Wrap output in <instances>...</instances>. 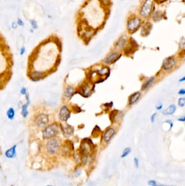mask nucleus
<instances>
[{
  "instance_id": "obj_13",
  "label": "nucleus",
  "mask_w": 185,
  "mask_h": 186,
  "mask_svg": "<svg viewBox=\"0 0 185 186\" xmlns=\"http://www.w3.org/2000/svg\"><path fill=\"white\" fill-rule=\"evenodd\" d=\"M73 143L70 141H67L65 143V144L63 145L61 148L62 152L63 154H68L71 150H73Z\"/></svg>"
},
{
  "instance_id": "obj_2",
  "label": "nucleus",
  "mask_w": 185,
  "mask_h": 186,
  "mask_svg": "<svg viewBox=\"0 0 185 186\" xmlns=\"http://www.w3.org/2000/svg\"><path fill=\"white\" fill-rule=\"evenodd\" d=\"M32 123L35 128L41 130L51 123V118L49 114L40 112L34 115Z\"/></svg>"
},
{
  "instance_id": "obj_26",
  "label": "nucleus",
  "mask_w": 185,
  "mask_h": 186,
  "mask_svg": "<svg viewBox=\"0 0 185 186\" xmlns=\"http://www.w3.org/2000/svg\"><path fill=\"white\" fill-rule=\"evenodd\" d=\"M29 24L31 25V28L33 29L34 30H37L39 28V25H38V22L34 19H31L29 21Z\"/></svg>"
},
{
  "instance_id": "obj_19",
  "label": "nucleus",
  "mask_w": 185,
  "mask_h": 186,
  "mask_svg": "<svg viewBox=\"0 0 185 186\" xmlns=\"http://www.w3.org/2000/svg\"><path fill=\"white\" fill-rule=\"evenodd\" d=\"M127 37L126 35H123L121 37L118 41L117 42L116 44V48L119 50L120 48H123L124 45H125L126 42H127Z\"/></svg>"
},
{
  "instance_id": "obj_4",
  "label": "nucleus",
  "mask_w": 185,
  "mask_h": 186,
  "mask_svg": "<svg viewBox=\"0 0 185 186\" xmlns=\"http://www.w3.org/2000/svg\"><path fill=\"white\" fill-rule=\"evenodd\" d=\"M45 149L46 152L50 156H53L58 153L60 149V141L57 137L46 141Z\"/></svg>"
},
{
  "instance_id": "obj_48",
  "label": "nucleus",
  "mask_w": 185,
  "mask_h": 186,
  "mask_svg": "<svg viewBox=\"0 0 185 186\" xmlns=\"http://www.w3.org/2000/svg\"><path fill=\"white\" fill-rule=\"evenodd\" d=\"M121 1H123V0H121Z\"/></svg>"
},
{
  "instance_id": "obj_18",
  "label": "nucleus",
  "mask_w": 185,
  "mask_h": 186,
  "mask_svg": "<svg viewBox=\"0 0 185 186\" xmlns=\"http://www.w3.org/2000/svg\"><path fill=\"white\" fill-rule=\"evenodd\" d=\"M152 28V25L149 22H147L143 25L141 30L142 35L144 36H146L149 35L151 32V30Z\"/></svg>"
},
{
  "instance_id": "obj_16",
  "label": "nucleus",
  "mask_w": 185,
  "mask_h": 186,
  "mask_svg": "<svg viewBox=\"0 0 185 186\" xmlns=\"http://www.w3.org/2000/svg\"><path fill=\"white\" fill-rule=\"evenodd\" d=\"M75 88L72 86H68L65 88L64 91V96L66 99H70L75 94Z\"/></svg>"
},
{
  "instance_id": "obj_38",
  "label": "nucleus",
  "mask_w": 185,
  "mask_h": 186,
  "mask_svg": "<svg viewBox=\"0 0 185 186\" xmlns=\"http://www.w3.org/2000/svg\"><path fill=\"white\" fill-rule=\"evenodd\" d=\"M156 113L153 114L151 115V119L152 123H154V122L155 120V119H156Z\"/></svg>"
},
{
  "instance_id": "obj_36",
  "label": "nucleus",
  "mask_w": 185,
  "mask_h": 186,
  "mask_svg": "<svg viewBox=\"0 0 185 186\" xmlns=\"http://www.w3.org/2000/svg\"><path fill=\"white\" fill-rule=\"evenodd\" d=\"M134 163H135V165L136 166V168H138L139 167V161H138V159L137 158H135L134 159Z\"/></svg>"
},
{
  "instance_id": "obj_6",
  "label": "nucleus",
  "mask_w": 185,
  "mask_h": 186,
  "mask_svg": "<svg viewBox=\"0 0 185 186\" xmlns=\"http://www.w3.org/2000/svg\"><path fill=\"white\" fill-rule=\"evenodd\" d=\"M47 76V74L45 72L39 70L32 71L29 73L28 78L33 82H39L45 79Z\"/></svg>"
},
{
  "instance_id": "obj_24",
  "label": "nucleus",
  "mask_w": 185,
  "mask_h": 186,
  "mask_svg": "<svg viewBox=\"0 0 185 186\" xmlns=\"http://www.w3.org/2000/svg\"><path fill=\"white\" fill-rule=\"evenodd\" d=\"M152 17H153V19L154 20V21H156V22H158V21L161 20L162 19V14L161 12H159V11L156 12L153 14Z\"/></svg>"
},
{
  "instance_id": "obj_23",
  "label": "nucleus",
  "mask_w": 185,
  "mask_h": 186,
  "mask_svg": "<svg viewBox=\"0 0 185 186\" xmlns=\"http://www.w3.org/2000/svg\"><path fill=\"white\" fill-rule=\"evenodd\" d=\"M155 79L154 77H152L149 79H148L146 82L144 83V84L142 87V90H144L147 89L149 87L151 86V84H153V83Z\"/></svg>"
},
{
  "instance_id": "obj_29",
  "label": "nucleus",
  "mask_w": 185,
  "mask_h": 186,
  "mask_svg": "<svg viewBox=\"0 0 185 186\" xmlns=\"http://www.w3.org/2000/svg\"><path fill=\"white\" fill-rule=\"evenodd\" d=\"M19 93H20V94L21 95L24 96V97L28 93L27 88L26 87H21L20 90V92Z\"/></svg>"
},
{
  "instance_id": "obj_46",
  "label": "nucleus",
  "mask_w": 185,
  "mask_h": 186,
  "mask_svg": "<svg viewBox=\"0 0 185 186\" xmlns=\"http://www.w3.org/2000/svg\"><path fill=\"white\" fill-rule=\"evenodd\" d=\"M34 30L33 29H32V28L30 29V32H31V33H34Z\"/></svg>"
},
{
  "instance_id": "obj_12",
  "label": "nucleus",
  "mask_w": 185,
  "mask_h": 186,
  "mask_svg": "<svg viewBox=\"0 0 185 186\" xmlns=\"http://www.w3.org/2000/svg\"><path fill=\"white\" fill-rule=\"evenodd\" d=\"M175 59L173 57H168L164 60L162 66L165 70H168L173 68V66L175 65Z\"/></svg>"
},
{
  "instance_id": "obj_42",
  "label": "nucleus",
  "mask_w": 185,
  "mask_h": 186,
  "mask_svg": "<svg viewBox=\"0 0 185 186\" xmlns=\"http://www.w3.org/2000/svg\"><path fill=\"white\" fill-rule=\"evenodd\" d=\"M105 106H106V107H112V106H113V102H110V103H105Z\"/></svg>"
},
{
  "instance_id": "obj_22",
  "label": "nucleus",
  "mask_w": 185,
  "mask_h": 186,
  "mask_svg": "<svg viewBox=\"0 0 185 186\" xmlns=\"http://www.w3.org/2000/svg\"><path fill=\"white\" fill-rule=\"evenodd\" d=\"M176 110L175 105H171L169 107L163 111L162 113L164 115H171L174 113Z\"/></svg>"
},
{
  "instance_id": "obj_32",
  "label": "nucleus",
  "mask_w": 185,
  "mask_h": 186,
  "mask_svg": "<svg viewBox=\"0 0 185 186\" xmlns=\"http://www.w3.org/2000/svg\"><path fill=\"white\" fill-rule=\"evenodd\" d=\"M178 104L179 106L180 107H184L185 105V98H180L179 99L178 101Z\"/></svg>"
},
{
  "instance_id": "obj_44",
  "label": "nucleus",
  "mask_w": 185,
  "mask_h": 186,
  "mask_svg": "<svg viewBox=\"0 0 185 186\" xmlns=\"http://www.w3.org/2000/svg\"><path fill=\"white\" fill-rule=\"evenodd\" d=\"M179 121H185V117H183L181 118H179L178 119Z\"/></svg>"
},
{
  "instance_id": "obj_45",
  "label": "nucleus",
  "mask_w": 185,
  "mask_h": 186,
  "mask_svg": "<svg viewBox=\"0 0 185 186\" xmlns=\"http://www.w3.org/2000/svg\"><path fill=\"white\" fill-rule=\"evenodd\" d=\"M185 80V77H183V78H182V79H180V81H180V82H182V81H184Z\"/></svg>"
},
{
  "instance_id": "obj_21",
  "label": "nucleus",
  "mask_w": 185,
  "mask_h": 186,
  "mask_svg": "<svg viewBox=\"0 0 185 186\" xmlns=\"http://www.w3.org/2000/svg\"><path fill=\"white\" fill-rule=\"evenodd\" d=\"M90 90H91V88L90 87L89 85L86 84V86L81 87L79 92L80 94L82 95V96L85 97H87L89 95V94L90 93Z\"/></svg>"
},
{
  "instance_id": "obj_35",
  "label": "nucleus",
  "mask_w": 185,
  "mask_h": 186,
  "mask_svg": "<svg viewBox=\"0 0 185 186\" xmlns=\"http://www.w3.org/2000/svg\"><path fill=\"white\" fill-rule=\"evenodd\" d=\"M11 28H12L13 29H14V30L17 29V27H18V25H17L16 22L13 21V22L11 23Z\"/></svg>"
},
{
  "instance_id": "obj_27",
  "label": "nucleus",
  "mask_w": 185,
  "mask_h": 186,
  "mask_svg": "<svg viewBox=\"0 0 185 186\" xmlns=\"http://www.w3.org/2000/svg\"><path fill=\"white\" fill-rule=\"evenodd\" d=\"M130 152H131L130 148H127L125 149L123 151L122 154L121 155V157L124 158V157H127V156L130 154Z\"/></svg>"
},
{
  "instance_id": "obj_30",
  "label": "nucleus",
  "mask_w": 185,
  "mask_h": 186,
  "mask_svg": "<svg viewBox=\"0 0 185 186\" xmlns=\"http://www.w3.org/2000/svg\"><path fill=\"white\" fill-rule=\"evenodd\" d=\"M16 23H17L18 26H20V27H23L24 26V21H23V20L21 18H18L17 19V21H16Z\"/></svg>"
},
{
  "instance_id": "obj_39",
  "label": "nucleus",
  "mask_w": 185,
  "mask_h": 186,
  "mask_svg": "<svg viewBox=\"0 0 185 186\" xmlns=\"http://www.w3.org/2000/svg\"><path fill=\"white\" fill-rule=\"evenodd\" d=\"M166 123H167L168 124H169L170 125V128L171 129V128H173V122L171 120H167L166 121Z\"/></svg>"
},
{
  "instance_id": "obj_8",
  "label": "nucleus",
  "mask_w": 185,
  "mask_h": 186,
  "mask_svg": "<svg viewBox=\"0 0 185 186\" xmlns=\"http://www.w3.org/2000/svg\"><path fill=\"white\" fill-rule=\"evenodd\" d=\"M70 117L71 111L67 106L64 105L60 107L58 112V118L60 120L64 123H66Z\"/></svg>"
},
{
  "instance_id": "obj_40",
  "label": "nucleus",
  "mask_w": 185,
  "mask_h": 186,
  "mask_svg": "<svg viewBox=\"0 0 185 186\" xmlns=\"http://www.w3.org/2000/svg\"><path fill=\"white\" fill-rule=\"evenodd\" d=\"M185 94V90L184 89H182L179 92V94L180 95H184Z\"/></svg>"
},
{
  "instance_id": "obj_34",
  "label": "nucleus",
  "mask_w": 185,
  "mask_h": 186,
  "mask_svg": "<svg viewBox=\"0 0 185 186\" xmlns=\"http://www.w3.org/2000/svg\"><path fill=\"white\" fill-rule=\"evenodd\" d=\"M72 110L75 112V113H79L80 112H81L82 110H80V108L78 106H73L72 107Z\"/></svg>"
},
{
  "instance_id": "obj_20",
  "label": "nucleus",
  "mask_w": 185,
  "mask_h": 186,
  "mask_svg": "<svg viewBox=\"0 0 185 186\" xmlns=\"http://www.w3.org/2000/svg\"><path fill=\"white\" fill-rule=\"evenodd\" d=\"M141 96V93L140 92H136L133 94L129 98V105H133L137 102L140 99Z\"/></svg>"
},
{
  "instance_id": "obj_15",
  "label": "nucleus",
  "mask_w": 185,
  "mask_h": 186,
  "mask_svg": "<svg viewBox=\"0 0 185 186\" xmlns=\"http://www.w3.org/2000/svg\"><path fill=\"white\" fill-rule=\"evenodd\" d=\"M118 53L117 52H111L107 56V57L104 60V62L106 64L112 63L116 61L117 59L118 58Z\"/></svg>"
},
{
  "instance_id": "obj_37",
  "label": "nucleus",
  "mask_w": 185,
  "mask_h": 186,
  "mask_svg": "<svg viewBox=\"0 0 185 186\" xmlns=\"http://www.w3.org/2000/svg\"><path fill=\"white\" fill-rule=\"evenodd\" d=\"M80 174H81V170L80 169H77L75 172V177H78L80 175Z\"/></svg>"
},
{
  "instance_id": "obj_14",
  "label": "nucleus",
  "mask_w": 185,
  "mask_h": 186,
  "mask_svg": "<svg viewBox=\"0 0 185 186\" xmlns=\"http://www.w3.org/2000/svg\"><path fill=\"white\" fill-rule=\"evenodd\" d=\"M115 134V130L113 128H109L106 131L104 132L103 135V140L105 142H109L110 141L111 138H113V135Z\"/></svg>"
},
{
  "instance_id": "obj_41",
  "label": "nucleus",
  "mask_w": 185,
  "mask_h": 186,
  "mask_svg": "<svg viewBox=\"0 0 185 186\" xmlns=\"http://www.w3.org/2000/svg\"><path fill=\"white\" fill-rule=\"evenodd\" d=\"M156 109L158 110H161V108H162V103H159L158 105L156 106Z\"/></svg>"
},
{
  "instance_id": "obj_25",
  "label": "nucleus",
  "mask_w": 185,
  "mask_h": 186,
  "mask_svg": "<svg viewBox=\"0 0 185 186\" xmlns=\"http://www.w3.org/2000/svg\"><path fill=\"white\" fill-rule=\"evenodd\" d=\"M148 184L149 186H174V185H167L161 184L160 183H158L155 180L149 181L148 182Z\"/></svg>"
},
{
  "instance_id": "obj_28",
  "label": "nucleus",
  "mask_w": 185,
  "mask_h": 186,
  "mask_svg": "<svg viewBox=\"0 0 185 186\" xmlns=\"http://www.w3.org/2000/svg\"><path fill=\"white\" fill-rule=\"evenodd\" d=\"M117 113H118V110H113L110 114V119L112 122H113V121L115 120V119L117 114Z\"/></svg>"
},
{
  "instance_id": "obj_7",
  "label": "nucleus",
  "mask_w": 185,
  "mask_h": 186,
  "mask_svg": "<svg viewBox=\"0 0 185 186\" xmlns=\"http://www.w3.org/2000/svg\"><path fill=\"white\" fill-rule=\"evenodd\" d=\"M25 102L23 103L20 107V114L21 117L24 119L27 118L29 115L28 108L31 104V97L29 93H28L25 96Z\"/></svg>"
},
{
  "instance_id": "obj_17",
  "label": "nucleus",
  "mask_w": 185,
  "mask_h": 186,
  "mask_svg": "<svg viewBox=\"0 0 185 186\" xmlns=\"http://www.w3.org/2000/svg\"><path fill=\"white\" fill-rule=\"evenodd\" d=\"M6 117L7 119L10 121L14 120L16 116V111L13 107H10L6 111Z\"/></svg>"
},
{
  "instance_id": "obj_5",
  "label": "nucleus",
  "mask_w": 185,
  "mask_h": 186,
  "mask_svg": "<svg viewBox=\"0 0 185 186\" xmlns=\"http://www.w3.org/2000/svg\"><path fill=\"white\" fill-rule=\"evenodd\" d=\"M153 0H145L141 7V16L143 18L149 17L153 9Z\"/></svg>"
},
{
  "instance_id": "obj_1",
  "label": "nucleus",
  "mask_w": 185,
  "mask_h": 186,
  "mask_svg": "<svg viewBox=\"0 0 185 186\" xmlns=\"http://www.w3.org/2000/svg\"><path fill=\"white\" fill-rule=\"evenodd\" d=\"M41 137L44 141L57 137L59 134L61 133L60 124L56 122L51 123L44 128L41 130Z\"/></svg>"
},
{
  "instance_id": "obj_3",
  "label": "nucleus",
  "mask_w": 185,
  "mask_h": 186,
  "mask_svg": "<svg viewBox=\"0 0 185 186\" xmlns=\"http://www.w3.org/2000/svg\"><path fill=\"white\" fill-rule=\"evenodd\" d=\"M94 150V145L91 139L85 138L82 140L80 146V153L83 161H87V158L92 155Z\"/></svg>"
},
{
  "instance_id": "obj_47",
  "label": "nucleus",
  "mask_w": 185,
  "mask_h": 186,
  "mask_svg": "<svg viewBox=\"0 0 185 186\" xmlns=\"http://www.w3.org/2000/svg\"><path fill=\"white\" fill-rule=\"evenodd\" d=\"M53 186V185H46V186Z\"/></svg>"
},
{
  "instance_id": "obj_43",
  "label": "nucleus",
  "mask_w": 185,
  "mask_h": 186,
  "mask_svg": "<svg viewBox=\"0 0 185 186\" xmlns=\"http://www.w3.org/2000/svg\"><path fill=\"white\" fill-rule=\"evenodd\" d=\"M3 85V79L0 77V88H1V86Z\"/></svg>"
},
{
  "instance_id": "obj_10",
  "label": "nucleus",
  "mask_w": 185,
  "mask_h": 186,
  "mask_svg": "<svg viewBox=\"0 0 185 186\" xmlns=\"http://www.w3.org/2000/svg\"><path fill=\"white\" fill-rule=\"evenodd\" d=\"M60 131L62 135L65 138H69L71 137L75 131L74 128L71 126V125L65 123L62 124H60Z\"/></svg>"
},
{
  "instance_id": "obj_11",
  "label": "nucleus",
  "mask_w": 185,
  "mask_h": 186,
  "mask_svg": "<svg viewBox=\"0 0 185 186\" xmlns=\"http://www.w3.org/2000/svg\"><path fill=\"white\" fill-rule=\"evenodd\" d=\"M17 145H13L12 146H11L9 148L6 150V151L4 152L5 156L7 159H15L17 156Z\"/></svg>"
},
{
  "instance_id": "obj_31",
  "label": "nucleus",
  "mask_w": 185,
  "mask_h": 186,
  "mask_svg": "<svg viewBox=\"0 0 185 186\" xmlns=\"http://www.w3.org/2000/svg\"><path fill=\"white\" fill-rule=\"evenodd\" d=\"M26 52V48L24 46H22L19 50V54L21 56L24 55Z\"/></svg>"
},
{
  "instance_id": "obj_33",
  "label": "nucleus",
  "mask_w": 185,
  "mask_h": 186,
  "mask_svg": "<svg viewBox=\"0 0 185 186\" xmlns=\"http://www.w3.org/2000/svg\"><path fill=\"white\" fill-rule=\"evenodd\" d=\"M185 39H184V38H183L180 42V44H179L180 48H181L182 50H184L185 49Z\"/></svg>"
},
{
  "instance_id": "obj_9",
  "label": "nucleus",
  "mask_w": 185,
  "mask_h": 186,
  "mask_svg": "<svg viewBox=\"0 0 185 186\" xmlns=\"http://www.w3.org/2000/svg\"><path fill=\"white\" fill-rule=\"evenodd\" d=\"M141 25V20L140 18L134 17L130 19L127 24V28L130 32H134L137 31Z\"/></svg>"
}]
</instances>
